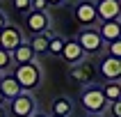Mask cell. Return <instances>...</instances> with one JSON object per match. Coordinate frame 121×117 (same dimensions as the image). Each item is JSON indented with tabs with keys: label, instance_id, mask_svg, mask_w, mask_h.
I'll use <instances>...</instances> for the list:
<instances>
[{
	"label": "cell",
	"instance_id": "obj_1",
	"mask_svg": "<svg viewBox=\"0 0 121 117\" xmlns=\"http://www.w3.org/2000/svg\"><path fill=\"white\" fill-rule=\"evenodd\" d=\"M12 76L16 78V83L21 85V89H23V92H32V89H37V87L41 85V78H43L41 67L37 64V62L18 64V67H16V71H14Z\"/></svg>",
	"mask_w": 121,
	"mask_h": 117
},
{
	"label": "cell",
	"instance_id": "obj_2",
	"mask_svg": "<svg viewBox=\"0 0 121 117\" xmlns=\"http://www.w3.org/2000/svg\"><path fill=\"white\" fill-rule=\"evenodd\" d=\"M80 103L89 115H103L108 110L110 103L105 101V96L101 92V85H87L80 94Z\"/></svg>",
	"mask_w": 121,
	"mask_h": 117
},
{
	"label": "cell",
	"instance_id": "obj_3",
	"mask_svg": "<svg viewBox=\"0 0 121 117\" xmlns=\"http://www.w3.org/2000/svg\"><path fill=\"white\" fill-rule=\"evenodd\" d=\"M75 41L80 44V48L85 51V55H96V53H101L103 46H105L96 28H80Z\"/></svg>",
	"mask_w": 121,
	"mask_h": 117
},
{
	"label": "cell",
	"instance_id": "obj_4",
	"mask_svg": "<svg viewBox=\"0 0 121 117\" xmlns=\"http://www.w3.org/2000/svg\"><path fill=\"white\" fill-rule=\"evenodd\" d=\"M73 21L80 28H94L98 23L94 0H80V2H75L73 5Z\"/></svg>",
	"mask_w": 121,
	"mask_h": 117
},
{
	"label": "cell",
	"instance_id": "obj_5",
	"mask_svg": "<svg viewBox=\"0 0 121 117\" xmlns=\"http://www.w3.org/2000/svg\"><path fill=\"white\" fill-rule=\"evenodd\" d=\"M69 78L73 83H78V85H82V87H87V85H96V69L91 62L82 60L78 62V64H71V69H69Z\"/></svg>",
	"mask_w": 121,
	"mask_h": 117
},
{
	"label": "cell",
	"instance_id": "obj_6",
	"mask_svg": "<svg viewBox=\"0 0 121 117\" xmlns=\"http://www.w3.org/2000/svg\"><path fill=\"white\" fill-rule=\"evenodd\" d=\"M9 110L14 117H32L37 112V101L30 92H21L16 99L9 101Z\"/></svg>",
	"mask_w": 121,
	"mask_h": 117
},
{
	"label": "cell",
	"instance_id": "obj_7",
	"mask_svg": "<svg viewBox=\"0 0 121 117\" xmlns=\"http://www.w3.org/2000/svg\"><path fill=\"white\" fill-rule=\"evenodd\" d=\"M96 5V19L105 23V21H121V5L117 0H98Z\"/></svg>",
	"mask_w": 121,
	"mask_h": 117
},
{
	"label": "cell",
	"instance_id": "obj_8",
	"mask_svg": "<svg viewBox=\"0 0 121 117\" xmlns=\"http://www.w3.org/2000/svg\"><path fill=\"white\" fill-rule=\"evenodd\" d=\"M25 28L34 34H41V32H48L50 30V16L48 12H27L25 14Z\"/></svg>",
	"mask_w": 121,
	"mask_h": 117
},
{
	"label": "cell",
	"instance_id": "obj_9",
	"mask_svg": "<svg viewBox=\"0 0 121 117\" xmlns=\"http://www.w3.org/2000/svg\"><path fill=\"white\" fill-rule=\"evenodd\" d=\"M21 41H25V39H23V32H21L18 25L7 23V25L0 30V48H2V51H9V53H12Z\"/></svg>",
	"mask_w": 121,
	"mask_h": 117
},
{
	"label": "cell",
	"instance_id": "obj_10",
	"mask_svg": "<svg viewBox=\"0 0 121 117\" xmlns=\"http://www.w3.org/2000/svg\"><path fill=\"white\" fill-rule=\"evenodd\" d=\"M98 74H101L105 80H119L121 78V60L105 55L103 62L98 64Z\"/></svg>",
	"mask_w": 121,
	"mask_h": 117
},
{
	"label": "cell",
	"instance_id": "obj_11",
	"mask_svg": "<svg viewBox=\"0 0 121 117\" xmlns=\"http://www.w3.org/2000/svg\"><path fill=\"white\" fill-rule=\"evenodd\" d=\"M62 60L66 62V64H78V62L85 60V51L80 48V44L75 39H66L64 41V48H62Z\"/></svg>",
	"mask_w": 121,
	"mask_h": 117
},
{
	"label": "cell",
	"instance_id": "obj_12",
	"mask_svg": "<svg viewBox=\"0 0 121 117\" xmlns=\"http://www.w3.org/2000/svg\"><path fill=\"white\" fill-rule=\"evenodd\" d=\"M21 92H23V89H21V85L16 83V78H14L12 74H2V76H0V94H2L5 101L16 99Z\"/></svg>",
	"mask_w": 121,
	"mask_h": 117
},
{
	"label": "cell",
	"instance_id": "obj_13",
	"mask_svg": "<svg viewBox=\"0 0 121 117\" xmlns=\"http://www.w3.org/2000/svg\"><path fill=\"white\" fill-rule=\"evenodd\" d=\"M96 30L101 34L103 44H110V41H114V39L121 37V21H105V23H101Z\"/></svg>",
	"mask_w": 121,
	"mask_h": 117
},
{
	"label": "cell",
	"instance_id": "obj_14",
	"mask_svg": "<svg viewBox=\"0 0 121 117\" xmlns=\"http://www.w3.org/2000/svg\"><path fill=\"white\" fill-rule=\"evenodd\" d=\"M34 51L32 46H30V41H21L18 46L12 51V62H16V64H27V62H34Z\"/></svg>",
	"mask_w": 121,
	"mask_h": 117
},
{
	"label": "cell",
	"instance_id": "obj_15",
	"mask_svg": "<svg viewBox=\"0 0 121 117\" xmlns=\"http://www.w3.org/2000/svg\"><path fill=\"white\" fill-rule=\"evenodd\" d=\"M71 110H73V103H71V99H66V96H57V99L50 101V115L69 117Z\"/></svg>",
	"mask_w": 121,
	"mask_h": 117
},
{
	"label": "cell",
	"instance_id": "obj_16",
	"mask_svg": "<svg viewBox=\"0 0 121 117\" xmlns=\"http://www.w3.org/2000/svg\"><path fill=\"white\" fill-rule=\"evenodd\" d=\"M101 92H103V96H105L108 103L119 101V99H121V85H119V80H105L103 87H101Z\"/></svg>",
	"mask_w": 121,
	"mask_h": 117
},
{
	"label": "cell",
	"instance_id": "obj_17",
	"mask_svg": "<svg viewBox=\"0 0 121 117\" xmlns=\"http://www.w3.org/2000/svg\"><path fill=\"white\" fill-rule=\"evenodd\" d=\"M48 32H50V30H48ZM48 32L34 34L32 39H30V46H32L34 55H43V53H48Z\"/></svg>",
	"mask_w": 121,
	"mask_h": 117
},
{
	"label": "cell",
	"instance_id": "obj_18",
	"mask_svg": "<svg viewBox=\"0 0 121 117\" xmlns=\"http://www.w3.org/2000/svg\"><path fill=\"white\" fill-rule=\"evenodd\" d=\"M64 37L62 34H55V32H48V53L55 55V57H60L62 55V48H64Z\"/></svg>",
	"mask_w": 121,
	"mask_h": 117
},
{
	"label": "cell",
	"instance_id": "obj_19",
	"mask_svg": "<svg viewBox=\"0 0 121 117\" xmlns=\"http://www.w3.org/2000/svg\"><path fill=\"white\" fill-rule=\"evenodd\" d=\"M108 55L121 60V39H114V41H110V44H108Z\"/></svg>",
	"mask_w": 121,
	"mask_h": 117
},
{
	"label": "cell",
	"instance_id": "obj_20",
	"mask_svg": "<svg viewBox=\"0 0 121 117\" xmlns=\"http://www.w3.org/2000/svg\"><path fill=\"white\" fill-rule=\"evenodd\" d=\"M9 64H12V53L0 48V74H5L7 69H9Z\"/></svg>",
	"mask_w": 121,
	"mask_h": 117
},
{
	"label": "cell",
	"instance_id": "obj_21",
	"mask_svg": "<svg viewBox=\"0 0 121 117\" xmlns=\"http://www.w3.org/2000/svg\"><path fill=\"white\" fill-rule=\"evenodd\" d=\"M12 5H14V9L21 12V14H27L32 9V7H30V0H12Z\"/></svg>",
	"mask_w": 121,
	"mask_h": 117
},
{
	"label": "cell",
	"instance_id": "obj_22",
	"mask_svg": "<svg viewBox=\"0 0 121 117\" xmlns=\"http://www.w3.org/2000/svg\"><path fill=\"white\" fill-rule=\"evenodd\" d=\"M30 12H48V5H46V0H30Z\"/></svg>",
	"mask_w": 121,
	"mask_h": 117
},
{
	"label": "cell",
	"instance_id": "obj_23",
	"mask_svg": "<svg viewBox=\"0 0 121 117\" xmlns=\"http://www.w3.org/2000/svg\"><path fill=\"white\" fill-rule=\"evenodd\" d=\"M108 108H110V112H112V117H121V101H112Z\"/></svg>",
	"mask_w": 121,
	"mask_h": 117
},
{
	"label": "cell",
	"instance_id": "obj_24",
	"mask_svg": "<svg viewBox=\"0 0 121 117\" xmlns=\"http://www.w3.org/2000/svg\"><path fill=\"white\" fill-rule=\"evenodd\" d=\"M46 5L48 7H62V5H64V0H46Z\"/></svg>",
	"mask_w": 121,
	"mask_h": 117
},
{
	"label": "cell",
	"instance_id": "obj_25",
	"mask_svg": "<svg viewBox=\"0 0 121 117\" xmlns=\"http://www.w3.org/2000/svg\"><path fill=\"white\" fill-rule=\"evenodd\" d=\"M7 25V16H5V12H0V30Z\"/></svg>",
	"mask_w": 121,
	"mask_h": 117
},
{
	"label": "cell",
	"instance_id": "obj_26",
	"mask_svg": "<svg viewBox=\"0 0 121 117\" xmlns=\"http://www.w3.org/2000/svg\"><path fill=\"white\" fill-rule=\"evenodd\" d=\"M75 2H80V0H64V5H75Z\"/></svg>",
	"mask_w": 121,
	"mask_h": 117
},
{
	"label": "cell",
	"instance_id": "obj_27",
	"mask_svg": "<svg viewBox=\"0 0 121 117\" xmlns=\"http://www.w3.org/2000/svg\"><path fill=\"white\" fill-rule=\"evenodd\" d=\"M32 117H48V115H43V112H39V110H37V112H34Z\"/></svg>",
	"mask_w": 121,
	"mask_h": 117
},
{
	"label": "cell",
	"instance_id": "obj_28",
	"mask_svg": "<svg viewBox=\"0 0 121 117\" xmlns=\"http://www.w3.org/2000/svg\"><path fill=\"white\" fill-rule=\"evenodd\" d=\"M0 117H5V108L2 106H0Z\"/></svg>",
	"mask_w": 121,
	"mask_h": 117
},
{
	"label": "cell",
	"instance_id": "obj_29",
	"mask_svg": "<svg viewBox=\"0 0 121 117\" xmlns=\"http://www.w3.org/2000/svg\"><path fill=\"white\" fill-rule=\"evenodd\" d=\"M2 103H5V99H2V94H0V106H2Z\"/></svg>",
	"mask_w": 121,
	"mask_h": 117
},
{
	"label": "cell",
	"instance_id": "obj_30",
	"mask_svg": "<svg viewBox=\"0 0 121 117\" xmlns=\"http://www.w3.org/2000/svg\"><path fill=\"white\" fill-rule=\"evenodd\" d=\"M89 117H103V115H89Z\"/></svg>",
	"mask_w": 121,
	"mask_h": 117
},
{
	"label": "cell",
	"instance_id": "obj_31",
	"mask_svg": "<svg viewBox=\"0 0 121 117\" xmlns=\"http://www.w3.org/2000/svg\"><path fill=\"white\" fill-rule=\"evenodd\" d=\"M50 117H57V115H50Z\"/></svg>",
	"mask_w": 121,
	"mask_h": 117
},
{
	"label": "cell",
	"instance_id": "obj_32",
	"mask_svg": "<svg viewBox=\"0 0 121 117\" xmlns=\"http://www.w3.org/2000/svg\"><path fill=\"white\" fill-rule=\"evenodd\" d=\"M0 2H5V0H0Z\"/></svg>",
	"mask_w": 121,
	"mask_h": 117
},
{
	"label": "cell",
	"instance_id": "obj_33",
	"mask_svg": "<svg viewBox=\"0 0 121 117\" xmlns=\"http://www.w3.org/2000/svg\"><path fill=\"white\" fill-rule=\"evenodd\" d=\"M117 2H119V0H117Z\"/></svg>",
	"mask_w": 121,
	"mask_h": 117
},
{
	"label": "cell",
	"instance_id": "obj_34",
	"mask_svg": "<svg viewBox=\"0 0 121 117\" xmlns=\"http://www.w3.org/2000/svg\"><path fill=\"white\" fill-rule=\"evenodd\" d=\"M0 76H2V74H0Z\"/></svg>",
	"mask_w": 121,
	"mask_h": 117
}]
</instances>
